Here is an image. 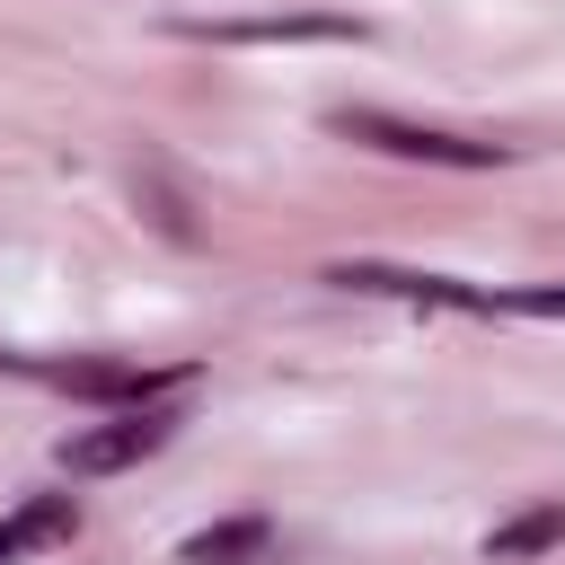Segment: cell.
<instances>
[{"mask_svg":"<svg viewBox=\"0 0 565 565\" xmlns=\"http://www.w3.org/2000/svg\"><path fill=\"white\" fill-rule=\"evenodd\" d=\"M168 433H177V415H168V406H124V415H106V424L71 433V441H62V468H71V477H115V468H141Z\"/></svg>","mask_w":565,"mask_h":565,"instance_id":"cell-2","label":"cell"},{"mask_svg":"<svg viewBox=\"0 0 565 565\" xmlns=\"http://www.w3.org/2000/svg\"><path fill=\"white\" fill-rule=\"evenodd\" d=\"M53 539H71V494H35L18 521H0V565H18L26 547H53Z\"/></svg>","mask_w":565,"mask_h":565,"instance_id":"cell-8","label":"cell"},{"mask_svg":"<svg viewBox=\"0 0 565 565\" xmlns=\"http://www.w3.org/2000/svg\"><path fill=\"white\" fill-rule=\"evenodd\" d=\"M177 556H185V565H265V556H274V521H256V512H247V521H212V530H194Z\"/></svg>","mask_w":565,"mask_h":565,"instance_id":"cell-6","label":"cell"},{"mask_svg":"<svg viewBox=\"0 0 565 565\" xmlns=\"http://www.w3.org/2000/svg\"><path fill=\"white\" fill-rule=\"evenodd\" d=\"M53 380L79 388V397H115V406H150L168 388V371H124V362H79V371H53Z\"/></svg>","mask_w":565,"mask_h":565,"instance_id":"cell-7","label":"cell"},{"mask_svg":"<svg viewBox=\"0 0 565 565\" xmlns=\"http://www.w3.org/2000/svg\"><path fill=\"white\" fill-rule=\"evenodd\" d=\"M494 309H521V318H565V282H530V291H494Z\"/></svg>","mask_w":565,"mask_h":565,"instance_id":"cell-9","label":"cell"},{"mask_svg":"<svg viewBox=\"0 0 565 565\" xmlns=\"http://www.w3.org/2000/svg\"><path fill=\"white\" fill-rule=\"evenodd\" d=\"M327 282L344 291H388V300H424V309H494V291L459 282V274H406V265H327Z\"/></svg>","mask_w":565,"mask_h":565,"instance_id":"cell-3","label":"cell"},{"mask_svg":"<svg viewBox=\"0 0 565 565\" xmlns=\"http://www.w3.org/2000/svg\"><path fill=\"white\" fill-rule=\"evenodd\" d=\"M547 547H565V503H530V512H512V521L486 530V565H530Z\"/></svg>","mask_w":565,"mask_h":565,"instance_id":"cell-5","label":"cell"},{"mask_svg":"<svg viewBox=\"0 0 565 565\" xmlns=\"http://www.w3.org/2000/svg\"><path fill=\"white\" fill-rule=\"evenodd\" d=\"M203 44H362V18H185Z\"/></svg>","mask_w":565,"mask_h":565,"instance_id":"cell-4","label":"cell"},{"mask_svg":"<svg viewBox=\"0 0 565 565\" xmlns=\"http://www.w3.org/2000/svg\"><path fill=\"white\" fill-rule=\"evenodd\" d=\"M335 132L371 141L388 159H433V168H494L503 159V141H459V132H433V124H406V115H380V106H344Z\"/></svg>","mask_w":565,"mask_h":565,"instance_id":"cell-1","label":"cell"}]
</instances>
